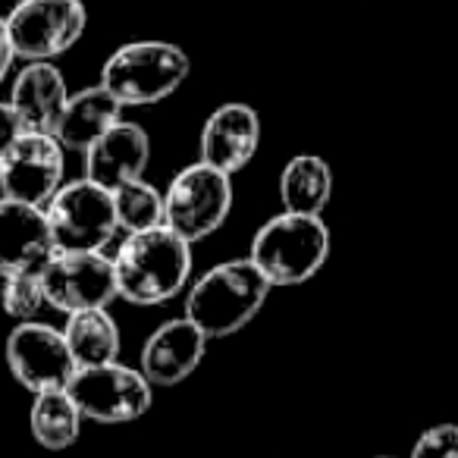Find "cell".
Instances as JSON below:
<instances>
[{
	"mask_svg": "<svg viewBox=\"0 0 458 458\" xmlns=\"http://www.w3.org/2000/svg\"><path fill=\"white\" fill-rule=\"evenodd\" d=\"M116 293L129 305H166L191 283V242L166 223L126 233L114 255Z\"/></svg>",
	"mask_w": 458,
	"mask_h": 458,
	"instance_id": "cell-1",
	"label": "cell"
},
{
	"mask_svg": "<svg viewBox=\"0 0 458 458\" xmlns=\"http://www.w3.org/2000/svg\"><path fill=\"white\" fill-rule=\"evenodd\" d=\"M274 283L251 258H229L204 270L185 289V318L210 339L236 336L261 314Z\"/></svg>",
	"mask_w": 458,
	"mask_h": 458,
	"instance_id": "cell-2",
	"label": "cell"
},
{
	"mask_svg": "<svg viewBox=\"0 0 458 458\" xmlns=\"http://www.w3.org/2000/svg\"><path fill=\"white\" fill-rule=\"evenodd\" d=\"M330 226L324 216L283 210L261 223L249 258L274 286H301L320 274L330 258Z\"/></svg>",
	"mask_w": 458,
	"mask_h": 458,
	"instance_id": "cell-3",
	"label": "cell"
},
{
	"mask_svg": "<svg viewBox=\"0 0 458 458\" xmlns=\"http://www.w3.org/2000/svg\"><path fill=\"white\" fill-rule=\"evenodd\" d=\"M189 54L170 41H129L116 47L101 70V85L123 107L160 104L189 79Z\"/></svg>",
	"mask_w": 458,
	"mask_h": 458,
	"instance_id": "cell-4",
	"label": "cell"
},
{
	"mask_svg": "<svg viewBox=\"0 0 458 458\" xmlns=\"http://www.w3.org/2000/svg\"><path fill=\"white\" fill-rule=\"evenodd\" d=\"M233 210V176L195 160L170 179L164 191V223L185 242H204Z\"/></svg>",
	"mask_w": 458,
	"mask_h": 458,
	"instance_id": "cell-5",
	"label": "cell"
},
{
	"mask_svg": "<svg viewBox=\"0 0 458 458\" xmlns=\"http://www.w3.org/2000/svg\"><path fill=\"white\" fill-rule=\"evenodd\" d=\"M45 210L57 251H104L120 233L114 191L91 179L64 182Z\"/></svg>",
	"mask_w": 458,
	"mask_h": 458,
	"instance_id": "cell-6",
	"label": "cell"
},
{
	"mask_svg": "<svg viewBox=\"0 0 458 458\" xmlns=\"http://www.w3.org/2000/svg\"><path fill=\"white\" fill-rule=\"evenodd\" d=\"M66 393L82 418L95 424H132L154 405V383L141 374V368H129L123 361L79 368Z\"/></svg>",
	"mask_w": 458,
	"mask_h": 458,
	"instance_id": "cell-7",
	"label": "cell"
},
{
	"mask_svg": "<svg viewBox=\"0 0 458 458\" xmlns=\"http://www.w3.org/2000/svg\"><path fill=\"white\" fill-rule=\"evenodd\" d=\"M7 32L22 60H54L66 54L89 26L82 0H20L7 16Z\"/></svg>",
	"mask_w": 458,
	"mask_h": 458,
	"instance_id": "cell-8",
	"label": "cell"
},
{
	"mask_svg": "<svg viewBox=\"0 0 458 458\" xmlns=\"http://www.w3.org/2000/svg\"><path fill=\"white\" fill-rule=\"evenodd\" d=\"M7 368L22 389L38 395L70 386L79 361L64 330L41 320H20L7 336Z\"/></svg>",
	"mask_w": 458,
	"mask_h": 458,
	"instance_id": "cell-9",
	"label": "cell"
},
{
	"mask_svg": "<svg viewBox=\"0 0 458 458\" xmlns=\"http://www.w3.org/2000/svg\"><path fill=\"white\" fill-rule=\"evenodd\" d=\"M66 148L51 132L22 129L0 157V195L47 208L66 182Z\"/></svg>",
	"mask_w": 458,
	"mask_h": 458,
	"instance_id": "cell-10",
	"label": "cell"
},
{
	"mask_svg": "<svg viewBox=\"0 0 458 458\" xmlns=\"http://www.w3.org/2000/svg\"><path fill=\"white\" fill-rule=\"evenodd\" d=\"M47 308L60 314L107 308L116 293L114 258L104 251H54L51 261L41 267Z\"/></svg>",
	"mask_w": 458,
	"mask_h": 458,
	"instance_id": "cell-11",
	"label": "cell"
},
{
	"mask_svg": "<svg viewBox=\"0 0 458 458\" xmlns=\"http://www.w3.org/2000/svg\"><path fill=\"white\" fill-rule=\"evenodd\" d=\"M57 251L47 210L0 195V276L41 274Z\"/></svg>",
	"mask_w": 458,
	"mask_h": 458,
	"instance_id": "cell-12",
	"label": "cell"
},
{
	"mask_svg": "<svg viewBox=\"0 0 458 458\" xmlns=\"http://www.w3.org/2000/svg\"><path fill=\"white\" fill-rule=\"evenodd\" d=\"M210 336L182 314L154 327L151 336L141 343L139 368L154 386H179L198 370L208 355Z\"/></svg>",
	"mask_w": 458,
	"mask_h": 458,
	"instance_id": "cell-13",
	"label": "cell"
},
{
	"mask_svg": "<svg viewBox=\"0 0 458 458\" xmlns=\"http://www.w3.org/2000/svg\"><path fill=\"white\" fill-rule=\"evenodd\" d=\"M258 148H261V116H258V110L242 101H229L220 104L204 120L201 139H198V151H201L198 160L236 176L239 170H245L255 160Z\"/></svg>",
	"mask_w": 458,
	"mask_h": 458,
	"instance_id": "cell-14",
	"label": "cell"
},
{
	"mask_svg": "<svg viewBox=\"0 0 458 458\" xmlns=\"http://www.w3.org/2000/svg\"><path fill=\"white\" fill-rule=\"evenodd\" d=\"M85 157V179L114 191L116 185L141 179L151 164V139L139 123L120 120L101 135Z\"/></svg>",
	"mask_w": 458,
	"mask_h": 458,
	"instance_id": "cell-15",
	"label": "cell"
},
{
	"mask_svg": "<svg viewBox=\"0 0 458 458\" xmlns=\"http://www.w3.org/2000/svg\"><path fill=\"white\" fill-rule=\"evenodd\" d=\"M66 101H70L66 79L51 60H32V64L22 66V72L13 79L10 107H13L22 129H29V132L54 135V126H57Z\"/></svg>",
	"mask_w": 458,
	"mask_h": 458,
	"instance_id": "cell-16",
	"label": "cell"
},
{
	"mask_svg": "<svg viewBox=\"0 0 458 458\" xmlns=\"http://www.w3.org/2000/svg\"><path fill=\"white\" fill-rule=\"evenodd\" d=\"M120 120H123V104L98 82V85H89V89L72 91L64 114H60L57 126H54V139H57L66 151L85 154Z\"/></svg>",
	"mask_w": 458,
	"mask_h": 458,
	"instance_id": "cell-17",
	"label": "cell"
},
{
	"mask_svg": "<svg viewBox=\"0 0 458 458\" xmlns=\"http://www.w3.org/2000/svg\"><path fill=\"white\" fill-rule=\"evenodd\" d=\"M333 198V170L318 154H295L280 173V204L289 214L324 216Z\"/></svg>",
	"mask_w": 458,
	"mask_h": 458,
	"instance_id": "cell-18",
	"label": "cell"
},
{
	"mask_svg": "<svg viewBox=\"0 0 458 458\" xmlns=\"http://www.w3.org/2000/svg\"><path fill=\"white\" fill-rule=\"evenodd\" d=\"M64 336L70 343L79 368L120 361V327L110 318L107 308H89V311L66 314Z\"/></svg>",
	"mask_w": 458,
	"mask_h": 458,
	"instance_id": "cell-19",
	"label": "cell"
},
{
	"mask_svg": "<svg viewBox=\"0 0 458 458\" xmlns=\"http://www.w3.org/2000/svg\"><path fill=\"white\" fill-rule=\"evenodd\" d=\"M82 411L66 389L38 393L29 408V427H32L35 443L47 452H64L76 445L79 433H82Z\"/></svg>",
	"mask_w": 458,
	"mask_h": 458,
	"instance_id": "cell-20",
	"label": "cell"
},
{
	"mask_svg": "<svg viewBox=\"0 0 458 458\" xmlns=\"http://www.w3.org/2000/svg\"><path fill=\"white\" fill-rule=\"evenodd\" d=\"M114 208L120 220V233H139L164 223V191H157L151 182L132 179L114 189Z\"/></svg>",
	"mask_w": 458,
	"mask_h": 458,
	"instance_id": "cell-21",
	"label": "cell"
},
{
	"mask_svg": "<svg viewBox=\"0 0 458 458\" xmlns=\"http://www.w3.org/2000/svg\"><path fill=\"white\" fill-rule=\"evenodd\" d=\"M47 305L45 286H41V274H10L4 276L0 286V308L7 311V318L20 320H38V311Z\"/></svg>",
	"mask_w": 458,
	"mask_h": 458,
	"instance_id": "cell-22",
	"label": "cell"
},
{
	"mask_svg": "<svg viewBox=\"0 0 458 458\" xmlns=\"http://www.w3.org/2000/svg\"><path fill=\"white\" fill-rule=\"evenodd\" d=\"M408 458H458V424L427 427Z\"/></svg>",
	"mask_w": 458,
	"mask_h": 458,
	"instance_id": "cell-23",
	"label": "cell"
},
{
	"mask_svg": "<svg viewBox=\"0 0 458 458\" xmlns=\"http://www.w3.org/2000/svg\"><path fill=\"white\" fill-rule=\"evenodd\" d=\"M20 132H22L20 116L13 114L10 101H0V157H4V151L10 148V141H13Z\"/></svg>",
	"mask_w": 458,
	"mask_h": 458,
	"instance_id": "cell-24",
	"label": "cell"
},
{
	"mask_svg": "<svg viewBox=\"0 0 458 458\" xmlns=\"http://www.w3.org/2000/svg\"><path fill=\"white\" fill-rule=\"evenodd\" d=\"M13 60H16V47H13V41H10L7 20H4V16H0V82H4V79H7L10 66H13Z\"/></svg>",
	"mask_w": 458,
	"mask_h": 458,
	"instance_id": "cell-25",
	"label": "cell"
},
{
	"mask_svg": "<svg viewBox=\"0 0 458 458\" xmlns=\"http://www.w3.org/2000/svg\"><path fill=\"white\" fill-rule=\"evenodd\" d=\"M380 458H399V455H380Z\"/></svg>",
	"mask_w": 458,
	"mask_h": 458,
	"instance_id": "cell-26",
	"label": "cell"
}]
</instances>
